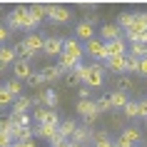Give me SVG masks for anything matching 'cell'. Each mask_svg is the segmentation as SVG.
Masks as SVG:
<instances>
[{"mask_svg":"<svg viewBox=\"0 0 147 147\" xmlns=\"http://www.w3.org/2000/svg\"><path fill=\"white\" fill-rule=\"evenodd\" d=\"M82 85L85 87H102L105 85V70L100 67V65H87V70H85V78H82Z\"/></svg>","mask_w":147,"mask_h":147,"instance_id":"obj_1","label":"cell"},{"mask_svg":"<svg viewBox=\"0 0 147 147\" xmlns=\"http://www.w3.org/2000/svg\"><path fill=\"white\" fill-rule=\"evenodd\" d=\"M75 112H80V115L85 117L87 125H92L97 117H100V110H97V100H78V105H75Z\"/></svg>","mask_w":147,"mask_h":147,"instance_id":"obj_2","label":"cell"},{"mask_svg":"<svg viewBox=\"0 0 147 147\" xmlns=\"http://www.w3.org/2000/svg\"><path fill=\"white\" fill-rule=\"evenodd\" d=\"M140 130L137 127H122V132H120V137H117L115 147H135L140 142Z\"/></svg>","mask_w":147,"mask_h":147,"instance_id":"obj_3","label":"cell"},{"mask_svg":"<svg viewBox=\"0 0 147 147\" xmlns=\"http://www.w3.org/2000/svg\"><path fill=\"white\" fill-rule=\"evenodd\" d=\"M32 117H35V122L38 125H60V115L55 112V110H47V107H38L35 112H32Z\"/></svg>","mask_w":147,"mask_h":147,"instance_id":"obj_4","label":"cell"},{"mask_svg":"<svg viewBox=\"0 0 147 147\" xmlns=\"http://www.w3.org/2000/svg\"><path fill=\"white\" fill-rule=\"evenodd\" d=\"M85 53L92 57V60H107V53H105V40H87L85 42Z\"/></svg>","mask_w":147,"mask_h":147,"instance_id":"obj_5","label":"cell"},{"mask_svg":"<svg viewBox=\"0 0 147 147\" xmlns=\"http://www.w3.org/2000/svg\"><path fill=\"white\" fill-rule=\"evenodd\" d=\"M28 10H30V5H15L13 8V13L8 15V28H23L25 25V18H28Z\"/></svg>","mask_w":147,"mask_h":147,"instance_id":"obj_6","label":"cell"},{"mask_svg":"<svg viewBox=\"0 0 147 147\" xmlns=\"http://www.w3.org/2000/svg\"><path fill=\"white\" fill-rule=\"evenodd\" d=\"M62 50H65V40H62V38H45L42 53H45L47 57H60Z\"/></svg>","mask_w":147,"mask_h":147,"instance_id":"obj_7","label":"cell"},{"mask_svg":"<svg viewBox=\"0 0 147 147\" xmlns=\"http://www.w3.org/2000/svg\"><path fill=\"white\" fill-rule=\"evenodd\" d=\"M127 50H130V42H127L125 38L105 42V53H107V57H115V55H127Z\"/></svg>","mask_w":147,"mask_h":147,"instance_id":"obj_8","label":"cell"},{"mask_svg":"<svg viewBox=\"0 0 147 147\" xmlns=\"http://www.w3.org/2000/svg\"><path fill=\"white\" fill-rule=\"evenodd\" d=\"M100 35H102V40H105V42H110V40L125 38V30L120 28V25H115V23H105V25L100 28Z\"/></svg>","mask_w":147,"mask_h":147,"instance_id":"obj_9","label":"cell"},{"mask_svg":"<svg viewBox=\"0 0 147 147\" xmlns=\"http://www.w3.org/2000/svg\"><path fill=\"white\" fill-rule=\"evenodd\" d=\"M23 42H25V47H28L32 55H35V53H42V47H45V38H42L40 32H28V38H25Z\"/></svg>","mask_w":147,"mask_h":147,"instance_id":"obj_10","label":"cell"},{"mask_svg":"<svg viewBox=\"0 0 147 147\" xmlns=\"http://www.w3.org/2000/svg\"><path fill=\"white\" fill-rule=\"evenodd\" d=\"M107 70L110 72H117V75H125L127 72V55H115V57H107Z\"/></svg>","mask_w":147,"mask_h":147,"instance_id":"obj_11","label":"cell"},{"mask_svg":"<svg viewBox=\"0 0 147 147\" xmlns=\"http://www.w3.org/2000/svg\"><path fill=\"white\" fill-rule=\"evenodd\" d=\"M70 8H65V5H50V13H47V18L53 20V23H67L70 20Z\"/></svg>","mask_w":147,"mask_h":147,"instance_id":"obj_12","label":"cell"},{"mask_svg":"<svg viewBox=\"0 0 147 147\" xmlns=\"http://www.w3.org/2000/svg\"><path fill=\"white\" fill-rule=\"evenodd\" d=\"M13 75H15V80H28L32 75V67H30V60H15V65H13Z\"/></svg>","mask_w":147,"mask_h":147,"instance_id":"obj_13","label":"cell"},{"mask_svg":"<svg viewBox=\"0 0 147 147\" xmlns=\"http://www.w3.org/2000/svg\"><path fill=\"white\" fill-rule=\"evenodd\" d=\"M75 35H78V40H92L95 38V28H92V20H82V23H78V28H75Z\"/></svg>","mask_w":147,"mask_h":147,"instance_id":"obj_14","label":"cell"},{"mask_svg":"<svg viewBox=\"0 0 147 147\" xmlns=\"http://www.w3.org/2000/svg\"><path fill=\"white\" fill-rule=\"evenodd\" d=\"M35 102H42V107L55 110L57 107V92H55V90H42V92L35 97Z\"/></svg>","mask_w":147,"mask_h":147,"instance_id":"obj_15","label":"cell"},{"mask_svg":"<svg viewBox=\"0 0 147 147\" xmlns=\"http://www.w3.org/2000/svg\"><path fill=\"white\" fill-rule=\"evenodd\" d=\"M62 53H70V55H75L78 60H82L85 47L80 45V40H78V38H67V40H65V50H62Z\"/></svg>","mask_w":147,"mask_h":147,"instance_id":"obj_16","label":"cell"},{"mask_svg":"<svg viewBox=\"0 0 147 147\" xmlns=\"http://www.w3.org/2000/svg\"><path fill=\"white\" fill-rule=\"evenodd\" d=\"M57 132H60V125H38L35 127V135L42 137V140H50V142H53V137Z\"/></svg>","mask_w":147,"mask_h":147,"instance_id":"obj_17","label":"cell"},{"mask_svg":"<svg viewBox=\"0 0 147 147\" xmlns=\"http://www.w3.org/2000/svg\"><path fill=\"white\" fill-rule=\"evenodd\" d=\"M62 72H65V70H62L60 65H45V67L40 70V75L45 78V82H55L57 78H62Z\"/></svg>","mask_w":147,"mask_h":147,"instance_id":"obj_18","label":"cell"},{"mask_svg":"<svg viewBox=\"0 0 147 147\" xmlns=\"http://www.w3.org/2000/svg\"><path fill=\"white\" fill-rule=\"evenodd\" d=\"M110 102H112V110H125L127 102H130V95L115 90V92H110Z\"/></svg>","mask_w":147,"mask_h":147,"instance_id":"obj_19","label":"cell"},{"mask_svg":"<svg viewBox=\"0 0 147 147\" xmlns=\"http://www.w3.org/2000/svg\"><path fill=\"white\" fill-rule=\"evenodd\" d=\"M15 50L8 45H0V67H8V65H15Z\"/></svg>","mask_w":147,"mask_h":147,"instance_id":"obj_20","label":"cell"},{"mask_svg":"<svg viewBox=\"0 0 147 147\" xmlns=\"http://www.w3.org/2000/svg\"><path fill=\"white\" fill-rule=\"evenodd\" d=\"M90 140H92V132H90V127H87V125H78V130H75V135H72V142L85 145V142H90Z\"/></svg>","mask_w":147,"mask_h":147,"instance_id":"obj_21","label":"cell"},{"mask_svg":"<svg viewBox=\"0 0 147 147\" xmlns=\"http://www.w3.org/2000/svg\"><path fill=\"white\" fill-rule=\"evenodd\" d=\"M57 65H60L65 72H70V70H75V67L80 65V60L75 57V55H70V53H62V55H60V62H57Z\"/></svg>","mask_w":147,"mask_h":147,"instance_id":"obj_22","label":"cell"},{"mask_svg":"<svg viewBox=\"0 0 147 147\" xmlns=\"http://www.w3.org/2000/svg\"><path fill=\"white\" fill-rule=\"evenodd\" d=\"M10 135H13L15 142H23V140H30L32 137V127H30V125H20V127H13Z\"/></svg>","mask_w":147,"mask_h":147,"instance_id":"obj_23","label":"cell"},{"mask_svg":"<svg viewBox=\"0 0 147 147\" xmlns=\"http://www.w3.org/2000/svg\"><path fill=\"white\" fill-rule=\"evenodd\" d=\"M127 55H132V57H147V42H130Z\"/></svg>","mask_w":147,"mask_h":147,"instance_id":"obj_24","label":"cell"},{"mask_svg":"<svg viewBox=\"0 0 147 147\" xmlns=\"http://www.w3.org/2000/svg\"><path fill=\"white\" fill-rule=\"evenodd\" d=\"M132 87L135 85H132V78L127 72H125V75H117V90H120V92H130Z\"/></svg>","mask_w":147,"mask_h":147,"instance_id":"obj_25","label":"cell"},{"mask_svg":"<svg viewBox=\"0 0 147 147\" xmlns=\"http://www.w3.org/2000/svg\"><path fill=\"white\" fill-rule=\"evenodd\" d=\"M75 130H78V122H72V120H62V122H60V132H62L67 140H72Z\"/></svg>","mask_w":147,"mask_h":147,"instance_id":"obj_26","label":"cell"},{"mask_svg":"<svg viewBox=\"0 0 147 147\" xmlns=\"http://www.w3.org/2000/svg\"><path fill=\"white\" fill-rule=\"evenodd\" d=\"M30 107H32V100H30V97H18V100L13 102V112H28Z\"/></svg>","mask_w":147,"mask_h":147,"instance_id":"obj_27","label":"cell"},{"mask_svg":"<svg viewBox=\"0 0 147 147\" xmlns=\"http://www.w3.org/2000/svg\"><path fill=\"white\" fill-rule=\"evenodd\" d=\"M13 100H18V97L8 90V85H3V87H0V107H8V105H13Z\"/></svg>","mask_w":147,"mask_h":147,"instance_id":"obj_28","label":"cell"},{"mask_svg":"<svg viewBox=\"0 0 147 147\" xmlns=\"http://www.w3.org/2000/svg\"><path fill=\"white\" fill-rule=\"evenodd\" d=\"M40 25V18L32 13V10H28V18H25V25H23V30H35Z\"/></svg>","mask_w":147,"mask_h":147,"instance_id":"obj_29","label":"cell"},{"mask_svg":"<svg viewBox=\"0 0 147 147\" xmlns=\"http://www.w3.org/2000/svg\"><path fill=\"white\" fill-rule=\"evenodd\" d=\"M135 18H137V13H120V28H122V30H127V28H130L132 23H135Z\"/></svg>","mask_w":147,"mask_h":147,"instance_id":"obj_30","label":"cell"},{"mask_svg":"<svg viewBox=\"0 0 147 147\" xmlns=\"http://www.w3.org/2000/svg\"><path fill=\"white\" fill-rule=\"evenodd\" d=\"M10 120H13V127L30 125V117H28V112H13V115H10Z\"/></svg>","mask_w":147,"mask_h":147,"instance_id":"obj_31","label":"cell"},{"mask_svg":"<svg viewBox=\"0 0 147 147\" xmlns=\"http://www.w3.org/2000/svg\"><path fill=\"white\" fill-rule=\"evenodd\" d=\"M122 115L125 117H130V120H132V117H140V102H127V107H125L122 110Z\"/></svg>","mask_w":147,"mask_h":147,"instance_id":"obj_32","label":"cell"},{"mask_svg":"<svg viewBox=\"0 0 147 147\" xmlns=\"http://www.w3.org/2000/svg\"><path fill=\"white\" fill-rule=\"evenodd\" d=\"M97 110H100V112H110V110H112V102H110V95H102L100 100H97Z\"/></svg>","mask_w":147,"mask_h":147,"instance_id":"obj_33","label":"cell"},{"mask_svg":"<svg viewBox=\"0 0 147 147\" xmlns=\"http://www.w3.org/2000/svg\"><path fill=\"white\" fill-rule=\"evenodd\" d=\"M8 90H10V92H13V95H15V97H18V95L23 92V82H20V80H15V78H13V80H10V82H8Z\"/></svg>","mask_w":147,"mask_h":147,"instance_id":"obj_34","label":"cell"},{"mask_svg":"<svg viewBox=\"0 0 147 147\" xmlns=\"http://www.w3.org/2000/svg\"><path fill=\"white\" fill-rule=\"evenodd\" d=\"M127 72H140V57L127 55Z\"/></svg>","mask_w":147,"mask_h":147,"instance_id":"obj_35","label":"cell"},{"mask_svg":"<svg viewBox=\"0 0 147 147\" xmlns=\"http://www.w3.org/2000/svg\"><path fill=\"white\" fill-rule=\"evenodd\" d=\"M15 53H18V55H23V60H30V57H32V53L25 47V42H18V45H15Z\"/></svg>","mask_w":147,"mask_h":147,"instance_id":"obj_36","label":"cell"},{"mask_svg":"<svg viewBox=\"0 0 147 147\" xmlns=\"http://www.w3.org/2000/svg\"><path fill=\"white\" fill-rule=\"evenodd\" d=\"M13 142H15V140H13L10 132H0V147H10Z\"/></svg>","mask_w":147,"mask_h":147,"instance_id":"obj_37","label":"cell"},{"mask_svg":"<svg viewBox=\"0 0 147 147\" xmlns=\"http://www.w3.org/2000/svg\"><path fill=\"white\" fill-rule=\"evenodd\" d=\"M0 132H13V120L10 117H0Z\"/></svg>","mask_w":147,"mask_h":147,"instance_id":"obj_38","label":"cell"},{"mask_svg":"<svg viewBox=\"0 0 147 147\" xmlns=\"http://www.w3.org/2000/svg\"><path fill=\"white\" fill-rule=\"evenodd\" d=\"M42 82H45V78H42V75H40V72H32L30 78H28V85H42Z\"/></svg>","mask_w":147,"mask_h":147,"instance_id":"obj_39","label":"cell"},{"mask_svg":"<svg viewBox=\"0 0 147 147\" xmlns=\"http://www.w3.org/2000/svg\"><path fill=\"white\" fill-rule=\"evenodd\" d=\"M80 8H82V10H87V15H92V18H95V10H97V5H90V3H82Z\"/></svg>","mask_w":147,"mask_h":147,"instance_id":"obj_40","label":"cell"},{"mask_svg":"<svg viewBox=\"0 0 147 147\" xmlns=\"http://www.w3.org/2000/svg\"><path fill=\"white\" fill-rule=\"evenodd\" d=\"M137 75H145L147 78V57H140V72Z\"/></svg>","mask_w":147,"mask_h":147,"instance_id":"obj_41","label":"cell"},{"mask_svg":"<svg viewBox=\"0 0 147 147\" xmlns=\"http://www.w3.org/2000/svg\"><path fill=\"white\" fill-rule=\"evenodd\" d=\"M97 140H107V130H97L92 135V142H97Z\"/></svg>","mask_w":147,"mask_h":147,"instance_id":"obj_42","label":"cell"},{"mask_svg":"<svg viewBox=\"0 0 147 147\" xmlns=\"http://www.w3.org/2000/svg\"><path fill=\"white\" fill-rule=\"evenodd\" d=\"M8 28H5V25H0V45H3V42H5V40H8Z\"/></svg>","mask_w":147,"mask_h":147,"instance_id":"obj_43","label":"cell"},{"mask_svg":"<svg viewBox=\"0 0 147 147\" xmlns=\"http://www.w3.org/2000/svg\"><path fill=\"white\" fill-rule=\"evenodd\" d=\"M80 100H90V87H80Z\"/></svg>","mask_w":147,"mask_h":147,"instance_id":"obj_44","label":"cell"},{"mask_svg":"<svg viewBox=\"0 0 147 147\" xmlns=\"http://www.w3.org/2000/svg\"><path fill=\"white\" fill-rule=\"evenodd\" d=\"M140 117H147V100L140 102Z\"/></svg>","mask_w":147,"mask_h":147,"instance_id":"obj_45","label":"cell"},{"mask_svg":"<svg viewBox=\"0 0 147 147\" xmlns=\"http://www.w3.org/2000/svg\"><path fill=\"white\" fill-rule=\"evenodd\" d=\"M20 145H23V147H35V140H32V137H30V140H23Z\"/></svg>","mask_w":147,"mask_h":147,"instance_id":"obj_46","label":"cell"},{"mask_svg":"<svg viewBox=\"0 0 147 147\" xmlns=\"http://www.w3.org/2000/svg\"><path fill=\"white\" fill-rule=\"evenodd\" d=\"M137 20H142V23L147 25V10H142V13H137Z\"/></svg>","mask_w":147,"mask_h":147,"instance_id":"obj_47","label":"cell"},{"mask_svg":"<svg viewBox=\"0 0 147 147\" xmlns=\"http://www.w3.org/2000/svg\"><path fill=\"white\" fill-rule=\"evenodd\" d=\"M10 147H23V145H20V142H13V145H10Z\"/></svg>","mask_w":147,"mask_h":147,"instance_id":"obj_48","label":"cell"},{"mask_svg":"<svg viewBox=\"0 0 147 147\" xmlns=\"http://www.w3.org/2000/svg\"><path fill=\"white\" fill-rule=\"evenodd\" d=\"M0 8H3V5H0Z\"/></svg>","mask_w":147,"mask_h":147,"instance_id":"obj_49","label":"cell"}]
</instances>
